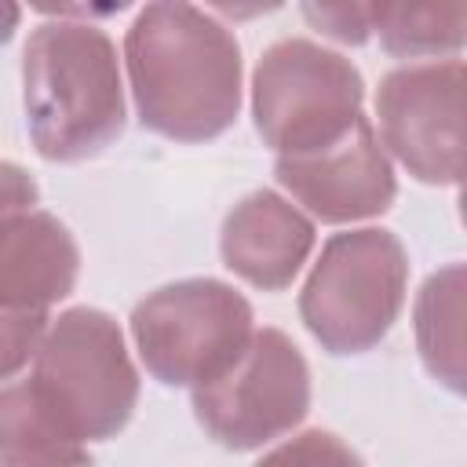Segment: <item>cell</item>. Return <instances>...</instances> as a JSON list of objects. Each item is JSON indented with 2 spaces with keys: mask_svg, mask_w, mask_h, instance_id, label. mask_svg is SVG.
I'll return each instance as SVG.
<instances>
[{
  "mask_svg": "<svg viewBox=\"0 0 467 467\" xmlns=\"http://www.w3.org/2000/svg\"><path fill=\"white\" fill-rule=\"evenodd\" d=\"M142 128L175 142L219 139L241 113V44L193 4H146L124 36Z\"/></svg>",
  "mask_w": 467,
  "mask_h": 467,
  "instance_id": "obj_1",
  "label": "cell"
},
{
  "mask_svg": "<svg viewBox=\"0 0 467 467\" xmlns=\"http://www.w3.org/2000/svg\"><path fill=\"white\" fill-rule=\"evenodd\" d=\"M22 106L44 161L77 164L113 146L128 109L109 33L73 18L40 22L22 47Z\"/></svg>",
  "mask_w": 467,
  "mask_h": 467,
  "instance_id": "obj_2",
  "label": "cell"
},
{
  "mask_svg": "<svg viewBox=\"0 0 467 467\" xmlns=\"http://www.w3.org/2000/svg\"><path fill=\"white\" fill-rule=\"evenodd\" d=\"M36 398L80 441L117 438L139 405V368L120 325L95 306L51 317L29 376Z\"/></svg>",
  "mask_w": 467,
  "mask_h": 467,
  "instance_id": "obj_3",
  "label": "cell"
},
{
  "mask_svg": "<svg viewBox=\"0 0 467 467\" xmlns=\"http://www.w3.org/2000/svg\"><path fill=\"white\" fill-rule=\"evenodd\" d=\"M409 296V252L398 234L361 226L332 234L299 292V317L321 350L350 358L379 347Z\"/></svg>",
  "mask_w": 467,
  "mask_h": 467,
  "instance_id": "obj_4",
  "label": "cell"
},
{
  "mask_svg": "<svg viewBox=\"0 0 467 467\" xmlns=\"http://www.w3.org/2000/svg\"><path fill=\"white\" fill-rule=\"evenodd\" d=\"M255 332L252 303L219 277H182L153 288L131 310V339L164 387H204L223 376Z\"/></svg>",
  "mask_w": 467,
  "mask_h": 467,
  "instance_id": "obj_5",
  "label": "cell"
},
{
  "mask_svg": "<svg viewBox=\"0 0 467 467\" xmlns=\"http://www.w3.org/2000/svg\"><path fill=\"white\" fill-rule=\"evenodd\" d=\"M361 69L306 36H285L263 51L252 73V120L277 157L321 150L361 117Z\"/></svg>",
  "mask_w": 467,
  "mask_h": 467,
  "instance_id": "obj_6",
  "label": "cell"
},
{
  "mask_svg": "<svg viewBox=\"0 0 467 467\" xmlns=\"http://www.w3.org/2000/svg\"><path fill=\"white\" fill-rule=\"evenodd\" d=\"M310 412V365L281 328H255L241 358L193 387V416L223 449L248 452L292 434Z\"/></svg>",
  "mask_w": 467,
  "mask_h": 467,
  "instance_id": "obj_7",
  "label": "cell"
},
{
  "mask_svg": "<svg viewBox=\"0 0 467 467\" xmlns=\"http://www.w3.org/2000/svg\"><path fill=\"white\" fill-rule=\"evenodd\" d=\"M379 146L427 186L463 175V62H409L376 88Z\"/></svg>",
  "mask_w": 467,
  "mask_h": 467,
  "instance_id": "obj_8",
  "label": "cell"
},
{
  "mask_svg": "<svg viewBox=\"0 0 467 467\" xmlns=\"http://www.w3.org/2000/svg\"><path fill=\"white\" fill-rule=\"evenodd\" d=\"M274 175L299 212L306 208L314 219L332 226L376 219L398 197L394 164L365 113L336 142L310 153L277 157Z\"/></svg>",
  "mask_w": 467,
  "mask_h": 467,
  "instance_id": "obj_9",
  "label": "cell"
},
{
  "mask_svg": "<svg viewBox=\"0 0 467 467\" xmlns=\"http://www.w3.org/2000/svg\"><path fill=\"white\" fill-rule=\"evenodd\" d=\"M314 219L274 190H252L241 197L219 234L226 270L263 292H281L296 281L314 252Z\"/></svg>",
  "mask_w": 467,
  "mask_h": 467,
  "instance_id": "obj_10",
  "label": "cell"
},
{
  "mask_svg": "<svg viewBox=\"0 0 467 467\" xmlns=\"http://www.w3.org/2000/svg\"><path fill=\"white\" fill-rule=\"evenodd\" d=\"M80 277V248L69 226L33 208L0 230V306L51 310Z\"/></svg>",
  "mask_w": 467,
  "mask_h": 467,
  "instance_id": "obj_11",
  "label": "cell"
},
{
  "mask_svg": "<svg viewBox=\"0 0 467 467\" xmlns=\"http://www.w3.org/2000/svg\"><path fill=\"white\" fill-rule=\"evenodd\" d=\"M0 467H95L84 441L36 398L29 376L0 387Z\"/></svg>",
  "mask_w": 467,
  "mask_h": 467,
  "instance_id": "obj_12",
  "label": "cell"
},
{
  "mask_svg": "<svg viewBox=\"0 0 467 467\" xmlns=\"http://www.w3.org/2000/svg\"><path fill=\"white\" fill-rule=\"evenodd\" d=\"M412 332L423 368L463 394V263L434 270L412 303Z\"/></svg>",
  "mask_w": 467,
  "mask_h": 467,
  "instance_id": "obj_13",
  "label": "cell"
},
{
  "mask_svg": "<svg viewBox=\"0 0 467 467\" xmlns=\"http://www.w3.org/2000/svg\"><path fill=\"white\" fill-rule=\"evenodd\" d=\"M372 33L394 58H456L463 47L467 7L463 4H372Z\"/></svg>",
  "mask_w": 467,
  "mask_h": 467,
  "instance_id": "obj_14",
  "label": "cell"
},
{
  "mask_svg": "<svg viewBox=\"0 0 467 467\" xmlns=\"http://www.w3.org/2000/svg\"><path fill=\"white\" fill-rule=\"evenodd\" d=\"M252 467H365V460L332 431H299L288 441L274 445Z\"/></svg>",
  "mask_w": 467,
  "mask_h": 467,
  "instance_id": "obj_15",
  "label": "cell"
},
{
  "mask_svg": "<svg viewBox=\"0 0 467 467\" xmlns=\"http://www.w3.org/2000/svg\"><path fill=\"white\" fill-rule=\"evenodd\" d=\"M51 317L44 310H7L0 306V383L15 379L36 354Z\"/></svg>",
  "mask_w": 467,
  "mask_h": 467,
  "instance_id": "obj_16",
  "label": "cell"
},
{
  "mask_svg": "<svg viewBox=\"0 0 467 467\" xmlns=\"http://www.w3.org/2000/svg\"><path fill=\"white\" fill-rule=\"evenodd\" d=\"M303 18L339 44H365L372 36L368 7L361 4H303Z\"/></svg>",
  "mask_w": 467,
  "mask_h": 467,
  "instance_id": "obj_17",
  "label": "cell"
},
{
  "mask_svg": "<svg viewBox=\"0 0 467 467\" xmlns=\"http://www.w3.org/2000/svg\"><path fill=\"white\" fill-rule=\"evenodd\" d=\"M36 201H40L36 179L15 161H0V230L7 223H15L18 215L33 212Z\"/></svg>",
  "mask_w": 467,
  "mask_h": 467,
  "instance_id": "obj_18",
  "label": "cell"
},
{
  "mask_svg": "<svg viewBox=\"0 0 467 467\" xmlns=\"http://www.w3.org/2000/svg\"><path fill=\"white\" fill-rule=\"evenodd\" d=\"M18 22H22V7L18 4H0V44H7L15 36Z\"/></svg>",
  "mask_w": 467,
  "mask_h": 467,
  "instance_id": "obj_19",
  "label": "cell"
}]
</instances>
